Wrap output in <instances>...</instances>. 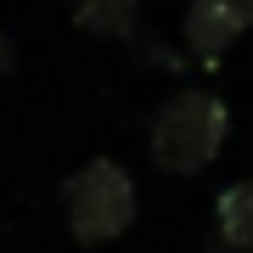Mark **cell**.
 <instances>
[{
	"mask_svg": "<svg viewBox=\"0 0 253 253\" xmlns=\"http://www.w3.org/2000/svg\"><path fill=\"white\" fill-rule=\"evenodd\" d=\"M135 17H141V0H73V23L84 34H135Z\"/></svg>",
	"mask_w": 253,
	"mask_h": 253,
	"instance_id": "obj_5",
	"label": "cell"
},
{
	"mask_svg": "<svg viewBox=\"0 0 253 253\" xmlns=\"http://www.w3.org/2000/svg\"><path fill=\"white\" fill-rule=\"evenodd\" d=\"M11 62H17V51H11V40L0 34V73H11Z\"/></svg>",
	"mask_w": 253,
	"mask_h": 253,
	"instance_id": "obj_6",
	"label": "cell"
},
{
	"mask_svg": "<svg viewBox=\"0 0 253 253\" xmlns=\"http://www.w3.org/2000/svg\"><path fill=\"white\" fill-rule=\"evenodd\" d=\"M214 248L231 253H253V180H236L219 197V219H214Z\"/></svg>",
	"mask_w": 253,
	"mask_h": 253,
	"instance_id": "obj_4",
	"label": "cell"
},
{
	"mask_svg": "<svg viewBox=\"0 0 253 253\" xmlns=\"http://www.w3.org/2000/svg\"><path fill=\"white\" fill-rule=\"evenodd\" d=\"M68 225L79 242H113L135 225V180L113 158H90L68 180Z\"/></svg>",
	"mask_w": 253,
	"mask_h": 253,
	"instance_id": "obj_2",
	"label": "cell"
},
{
	"mask_svg": "<svg viewBox=\"0 0 253 253\" xmlns=\"http://www.w3.org/2000/svg\"><path fill=\"white\" fill-rule=\"evenodd\" d=\"M253 28V0H191L186 6V45L197 62H219Z\"/></svg>",
	"mask_w": 253,
	"mask_h": 253,
	"instance_id": "obj_3",
	"label": "cell"
},
{
	"mask_svg": "<svg viewBox=\"0 0 253 253\" xmlns=\"http://www.w3.org/2000/svg\"><path fill=\"white\" fill-rule=\"evenodd\" d=\"M225 135H231L225 101L208 96V90H180L152 118V158L163 174H197L219 158Z\"/></svg>",
	"mask_w": 253,
	"mask_h": 253,
	"instance_id": "obj_1",
	"label": "cell"
}]
</instances>
